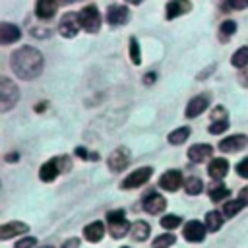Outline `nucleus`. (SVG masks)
<instances>
[{
    "label": "nucleus",
    "mask_w": 248,
    "mask_h": 248,
    "mask_svg": "<svg viewBox=\"0 0 248 248\" xmlns=\"http://www.w3.org/2000/svg\"><path fill=\"white\" fill-rule=\"evenodd\" d=\"M211 120L217 122V120H227V110L223 107H217L211 110Z\"/></svg>",
    "instance_id": "4c0bfd02"
},
{
    "label": "nucleus",
    "mask_w": 248,
    "mask_h": 248,
    "mask_svg": "<svg viewBox=\"0 0 248 248\" xmlns=\"http://www.w3.org/2000/svg\"><path fill=\"white\" fill-rule=\"evenodd\" d=\"M207 172H209V176H211L213 180H221V178H225L227 172H229V161L223 159V157H215V159H211V163L207 165Z\"/></svg>",
    "instance_id": "a211bd4d"
},
{
    "label": "nucleus",
    "mask_w": 248,
    "mask_h": 248,
    "mask_svg": "<svg viewBox=\"0 0 248 248\" xmlns=\"http://www.w3.org/2000/svg\"><path fill=\"white\" fill-rule=\"evenodd\" d=\"M10 66L19 79L29 81V79H35L41 76L43 66H45V58L33 46H19L16 52H12Z\"/></svg>",
    "instance_id": "f257e3e1"
},
{
    "label": "nucleus",
    "mask_w": 248,
    "mask_h": 248,
    "mask_svg": "<svg viewBox=\"0 0 248 248\" xmlns=\"http://www.w3.org/2000/svg\"><path fill=\"white\" fill-rule=\"evenodd\" d=\"M107 223H108V232H110L112 238H122L132 229V223H128L124 209L108 211L107 213Z\"/></svg>",
    "instance_id": "20e7f679"
},
{
    "label": "nucleus",
    "mask_w": 248,
    "mask_h": 248,
    "mask_svg": "<svg viewBox=\"0 0 248 248\" xmlns=\"http://www.w3.org/2000/svg\"><path fill=\"white\" fill-rule=\"evenodd\" d=\"M79 244H81V242H79V238H76V236H74V238H68V240L62 244V248H79Z\"/></svg>",
    "instance_id": "58836bf2"
},
{
    "label": "nucleus",
    "mask_w": 248,
    "mask_h": 248,
    "mask_svg": "<svg viewBox=\"0 0 248 248\" xmlns=\"http://www.w3.org/2000/svg\"><path fill=\"white\" fill-rule=\"evenodd\" d=\"M184 190H186L188 196H198V194H202V190H203V182H202V178H198V176H190V178H186V182H184Z\"/></svg>",
    "instance_id": "393cba45"
},
{
    "label": "nucleus",
    "mask_w": 248,
    "mask_h": 248,
    "mask_svg": "<svg viewBox=\"0 0 248 248\" xmlns=\"http://www.w3.org/2000/svg\"><path fill=\"white\" fill-rule=\"evenodd\" d=\"M205 234H207V227L202 225L200 221H188L182 231V236L188 242H203Z\"/></svg>",
    "instance_id": "1a4fd4ad"
},
{
    "label": "nucleus",
    "mask_w": 248,
    "mask_h": 248,
    "mask_svg": "<svg viewBox=\"0 0 248 248\" xmlns=\"http://www.w3.org/2000/svg\"><path fill=\"white\" fill-rule=\"evenodd\" d=\"M78 19H79L81 29H85L87 33H97L101 27V14H99L97 6H93V4L81 8L78 12Z\"/></svg>",
    "instance_id": "39448f33"
},
{
    "label": "nucleus",
    "mask_w": 248,
    "mask_h": 248,
    "mask_svg": "<svg viewBox=\"0 0 248 248\" xmlns=\"http://www.w3.org/2000/svg\"><path fill=\"white\" fill-rule=\"evenodd\" d=\"M31 35L33 37H48V31L43 27H35V29H31Z\"/></svg>",
    "instance_id": "ea45409f"
},
{
    "label": "nucleus",
    "mask_w": 248,
    "mask_h": 248,
    "mask_svg": "<svg viewBox=\"0 0 248 248\" xmlns=\"http://www.w3.org/2000/svg\"><path fill=\"white\" fill-rule=\"evenodd\" d=\"M229 196H231V190L225 188L223 184H217L215 188L209 190V198H211V202H219V200H225V198H229Z\"/></svg>",
    "instance_id": "c756f323"
},
{
    "label": "nucleus",
    "mask_w": 248,
    "mask_h": 248,
    "mask_svg": "<svg viewBox=\"0 0 248 248\" xmlns=\"http://www.w3.org/2000/svg\"><path fill=\"white\" fill-rule=\"evenodd\" d=\"M211 153H213V147H211L209 143H194V145H190V149H188V159H190L192 163H202V161L209 159Z\"/></svg>",
    "instance_id": "f3484780"
},
{
    "label": "nucleus",
    "mask_w": 248,
    "mask_h": 248,
    "mask_svg": "<svg viewBox=\"0 0 248 248\" xmlns=\"http://www.w3.org/2000/svg\"><path fill=\"white\" fill-rule=\"evenodd\" d=\"M130 19V12L122 4H110L107 10V23L108 25H124Z\"/></svg>",
    "instance_id": "9b49d317"
},
{
    "label": "nucleus",
    "mask_w": 248,
    "mask_h": 248,
    "mask_svg": "<svg viewBox=\"0 0 248 248\" xmlns=\"http://www.w3.org/2000/svg\"><path fill=\"white\" fill-rule=\"evenodd\" d=\"M248 145V136L244 134H232L229 138H223L219 141V149L225 153H232V151H240Z\"/></svg>",
    "instance_id": "f8f14e48"
},
{
    "label": "nucleus",
    "mask_w": 248,
    "mask_h": 248,
    "mask_svg": "<svg viewBox=\"0 0 248 248\" xmlns=\"http://www.w3.org/2000/svg\"><path fill=\"white\" fill-rule=\"evenodd\" d=\"M79 29H81V25H79V19H78V12H66L60 19V23H58L60 35L66 37V39H72V37L78 35Z\"/></svg>",
    "instance_id": "0eeeda50"
},
{
    "label": "nucleus",
    "mask_w": 248,
    "mask_h": 248,
    "mask_svg": "<svg viewBox=\"0 0 248 248\" xmlns=\"http://www.w3.org/2000/svg\"><path fill=\"white\" fill-rule=\"evenodd\" d=\"M153 174V169L151 167H141V169H136L134 172H130L122 182H120V188L122 190H132V188H140L141 184H145Z\"/></svg>",
    "instance_id": "423d86ee"
},
{
    "label": "nucleus",
    "mask_w": 248,
    "mask_h": 248,
    "mask_svg": "<svg viewBox=\"0 0 248 248\" xmlns=\"http://www.w3.org/2000/svg\"><path fill=\"white\" fill-rule=\"evenodd\" d=\"M207 130H209V134H213V136L223 134V132H227V130H229V122H227V120H217V122H211Z\"/></svg>",
    "instance_id": "473e14b6"
},
{
    "label": "nucleus",
    "mask_w": 248,
    "mask_h": 248,
    "mask_svg": "<svg viewBox=\"0 0 248 248\" xmlns=\"http://www.w3.org/2000/svg\"><path fill=\"white\" fill-rule=\"evenodd\" d=\"M70 169H72V163H70L68 157H54V159H50V161L41 165L39 178L43 182H52L60 172H68Z\"/></svg>",
    "instance_id": "f03ea898"
},
{
    "label": "nucleus",
    "mask_w": 248,
    "mask_h": 248,
    "mask_svg": "<svg viewBox=\"0 0 248 248\" xmlns=\"http://www.w3.org/2000/svg\"><path fill=\"white\" fill-rule=\"evenodd\" d=\"M58 6H60V2H54V0H39L35 4V14L39 19H50L56 14Z\"/></svg>",
    "instance_id": "6ab92c4d"
},
{
    "label": "nucleus",
    "mask_w": 248,
    "mask_h": 248,
    "mask_svg": "<svg viewBox=\"0 0 248 248\" xmlns=\"http://www.w3.org/2000/svg\"><path fill=\"white\" fill-rule=\"evenodd\" d=\"M242 207H244V203H242L240 200H231V202H227V203L223 205V215H225V217H234Z\"/></svg>",
    "instance_id": "bb28decb"
},
{
    "label": "nucleus",
    "mask_w": 248,
    "mask_h": 248,
    "mask_svg": "<svg viewBox=\"0 0 248 248\" xmlns=\"http://www.w3.org/2000/svg\"><path fill=\"white\" fill-rule=\"evenodd\" d=\"M141 207H143L147 213L157 215V213H163V211H165L167 200H165L161 194H157V192H149V194H145V198H143V202H141Z\"/></svg>",
    "instance_id": "9d476101"
},
{
    "label": "nucleus",
    "mask_w": 248,
    "mask_h": 248,
    "mask_svg": "<svg viewBox=\"0 0 248 248\" xmlns=\"http://www.w3.org/2000/svg\"><path fill=\"white\" fill-rule=\"evenodd\" d=\"M76 157H79V159H85V161H99V155L97 153H89L85 147H76Z\"/></svg>",
    "instance_id": "72a5a7b5"
},
{
    "label": "nucleus",
    "mask_w": 248,
    "mask_h": 248,
    "mask_svg": "<svg viewBox=\"0 0 248 248\" xmlns=\"http://www.w3.org/2000/svg\"><path fill=\"white\" fill-rule=\"evenodd\" d=\"M238 200H240V202H242L244 205L248 203V186H244V188H242V190L238 192Z\"/></svg>",
    "instance_id": "a19ab883"
},
{
    "label": "nucleus",
    "mask_w": 248,
    "mask_h": 248,
    "mask_svg": "<svg viewBox=\"0 0 248 248\" xmlns=\"http://www.w3.org/2000/svg\"><path fill=\"white\" fill-rule=\"evenodd\" d=\"M130 236H132L134 240L143 242V240L149 236V225H147L145 221H141V219L134 221V223H132V229H130Z\"/></svg>",
    "instance_id": "5701e85b"
},
{
    "label": "nucleus",
    "mask_w": 248,
    "mask_h": 248,
    "mask_svg": "<svg viewBox=\"0 0 248 248\" xmlns=\"http://www.w3.org/2000/svg\"><path fill=\"white\" fill-rule=\"evenodd\" d=\"M151 81H155V74L153 72H147L145 78H143V83H151Z\"/></svg>",
    "instance_id": "37998d69"
},
{
    "label": "nucleus",
    "mask_w": 248,
    "mask_h": 248,
    "mask_svg": "<svg viewBox=\"0 0 248 248\" xmlns=\"http://www.w3.org/2000/svg\"><path fill=\"white\" fill-rule=\"evenodd\" d=\"M223 221H225L223 211L213 209V211H207V215H205V223H203V225L207 227L209 232H217V231L223 227Z\"/></svg>",
    "instance_id": "4be33fe9"
},
{
    "label": "nucleus",
    "mask_w": 248,
    "mask_h": 248,
    "mask_svg": "<svg viewBox=\"0 0 248 248\" xmlns=\"http://www.w3.org/2000/svg\"><path fill=\"white\" fill-rule=\"evenodd\" d=\"M29 231L27 223H21V221H10V223H4L0 227V240H8L12 236H17V234H25Z\"/></svg>",
    "instance_id": "4468645a"
},
{
    "label": "nucleus",
    "mask_w": 248,
    "mask_h": 248,
    "mask_svg": "<svg viewBox=\"0 0 248 248\" xmlns=\"http://www.w3.org/2000/svg\"><path fill=\"white\" fill-rule=\"evenodd\" d=\"M174 242H176V236H174L172 232H165V234L155 236L153 246H155V248H167V246H170V244H174Z\"/></svg>",
    "instance_id": "c85d7f7f"
},
{
    "label": "nucleus",
    "mask_w": 248,
    "mask_h": 248,
    "mask_svg": "<svg viewBox=\"0 0 248 248\" xmlns=\"http://www.w3.org/2000/svg\"><path fill=\"white\" fill-rule=\"evenodd\" d=\"M130 60L134 66L141 64V52H140V45H138L136 37H130Z\"/></svg>",
    "instance_id": "cd10ccee"
},
{
    "label": "nucleus",
    "mask_w": 248,
    "mask_h": 248,
    "mask_svg": "<svg viewBox=\"0 0 248 248\" xmlns=\"http://www.w3.org/2000/svg\"><path fill=\"white\" fill-rule=\"evenodd\" d=\"M41 248H54V246H41Z\"/></svg>",
    "instance_id": "a18cd8bd"
},
{
    "label": "nucleus",
    "mask_w": 248,
    "mask_h": 248,
    "mask_svg": "<svg viewBox=\"0 0 248 248\" xmlns=\"http://www.w3.org/2000/svg\"><path fill=\"white\" fill-rule=\"evenodd\" d=\"M207 107H209V97L207 95H198V97H194V99L188 101V105H186V116L188 118H196Z\"/></svg>",
    "instance_id": "2eb2a0df"
},
{
    "label": "nucleus",
    "mask_w": 248,
    "mask_h": 248,
    "mask_svg": "<svg viewBox=\"0 0 248 248\" xmlns=\"http://www.w3.org/2000/svg\"><path fill=\"white\" fill-rule=\"evenodd\" d=\"M19 39H21V31L17 25L8 23V21L0 23V43L2 45H10V43H16Z\"/></svg>",
    "instance_id": "dca6fc26"
},
{
    "label": "nucleus",
    "mask_w": 248,
    "mask_h": 248,
    "mask_svg": "<svg viewBox=\"0 0 248 248\" xmlns=\"http://www.w3.org/2000/svg\"><path fill=\"white\" fill-rule=\"evenodd\" d=\"M43 108H45V103H39V105H37V112H41Z\"/></svg>",
    "instance_id": "c03bdc74"
},
{
    "label": "nucleus",
    "mask_w": 248,
    "mask_h": 248,
    "mask_svg": "<svg viewBox=\"0 0 248 248\" xmlns=\"http://www.w3.org/2000/svg\"><path fill=\"white\" fill-rule=\"evenodd\" d=\"M219 31H221L223 39H227L229 35H234V31H236V21H232V19H225V21L219 25Z\"/></svg>",
    "instance_id": "2f4dec72"
},
{
    "label": "nucleus",
    "mask_w": 248,
    "mask_h": 248,
    "mask_svg": "<svg viewBox=\"0 0 248 248\" xmlns=\"http://www.w3.org/2000/svg\"><path fill=\"white\" fill-rule=\"evenodd\" d=\"M236 174L238 176H242V178H248V157L246 159H242L240 163H236Z\"/></svg>",
    "instance_id": "e433bc0d"
},
{
    "label": "nucleus",
    "mask_w": 248,
    "mask_h": 248,
    "mask_svg": "<svg viewBox=\"0 0 248 248\" xmlns=\"http://www.w3.org/2000/svg\"><path fill=\"white\" fill-rule=\"evenodd\" d=\"M4 161H6V163H16V161H19V153H8V155L4 157Z\"/></svg>",
    "instance_id": "79ce46f5"
},
{
    "label": "nucleus",
    "mask_w": 248,
    "mask_h": 248,
    "mask_svg": "<svg viewBox=\"0 0 248 248\" xmlns=\"http://www.w3.org/2000/svg\"><path fill=\"white\" fill-rule=\"evenodd\" d=\"M128 161H130V151H128L126 147H116V149L108 155L107 165H108V169H110L112 172H120V170L126 169Z\"/></svg>",
    "instance_id": "6e6552de"
},
{
    "label": "nucleus",
    "mask_w": 248,
    "mask_h": 248,
    "mask_svg": "<svg viewBox=\"0 0 248 248\" xmlns=\"http://www.w3.org/2000/svg\"><path fill=\"white\" fill-rule=\"evenodd\" d=\"M221 8H225V10H246L248 8V0H232V2H223L221 4Z\"/></svg>",
    "instance_id": "f704fd0d"
},
{
    "label": "nucleus",
    "mask_w": 248,
    "mask_h": 248,
    "mask_svg": "<svg viewBox=\"0 0 248 248\" xmlns=\"http://www.w3.org/2000/svg\"><path fill=\"white\" fill-rule=\"evenodd\" d=\"M17 101H19V87L12 79L2 76L0 78V110L8 112L12 107H16Z\"/></svg>",
    "instance_id": "7ed1b4c3"
},
{
    "label": "nucleus",
    "mask_w": 248,
    "mask_h": 248,
    "mask_svg": "<svg viewBox=\"0 0 248 248\" xmlns=\"http://www.w3.org/2000/svg\"><path fill=\"white\" fill-rule=\"evenodd\" d=\"M35 246H37V238L35 236H25V238L17 240L14 248H35Z\"/></svg>",
    "instance_id": "c9c22d12"
},
{
    "label": "nucleus",
    "mask_w": 248,
    "mask_h": 248,
    "mask_svg": "<svg viewBox=\"0 0 248 248\" xmlns=\"http://www.w3.org/2000/svg\"><path fill=\"white\" fill-rule=\"evenodd\" d=\"M231 64L236 66V68H244V66H248V46H240V48L232 54Z\"/></svg>",
    "instance_id": "a878e982"
},
{
    "label": "nucleus",
    "mask_w": 248,
    "mask_h": 248,
    "mask_svg": "<svg viewBox=\"0 0 248 248\" xmlns=\"http://www.w3.org/2000/svg\"><path fill=\"white\" fill-rule=\"evenodd\" d=\"M180 223H182V219H180L178 215H165V217H161V227L167 229V231L176 229Z\"/></svg>",
    "instance_id": "7c9ffc66"
},
{
    "label": "nucleus",
    "mask_w": 248,
    "mask_h": 248,
    "mask_svg": "<svg viewBox=\"0 0 248 248\" xmlns=\"http://www.w3.org/2000/svg\"><path fill=\"white\" fill-rule=\"evenodd\" d=\"M182 184H184V178H182V172L180 170H167L159 178V186L163 190H167V192H176Z\"/></svg>",
    "instance_id": "ddd939ff"
},
{
    "label": "nucleus",
    "mask_w": 248,
    "mask_h": 248,
    "mask_svg": "<svg viewBox=\"0 0 248 248\" xmlns=\"http://www.w3.org/2000/svg\"><path fill=\"white\" fill-rule=\"evenodd\" d=\"M122 248H128V246H122Z\"/></svg>",
    "instance_id": "49530a36"
},
{
    "label": "nucleus",
    "mask_w": 248,
    "mask_h": 248,
    "mask_svg": "<svg viewBox=\"0 0 248 248\" xmlns=\"http://www.w3.org/2000/svg\"><path fill=\"white\" fill-rule=\"evenodd\" d=\"M83 236H85V240H89V242H99V240L105 236V225H103L101 221H93V223L85 225Z\"/></svg>",
    "instance_id": "aec40b11"
},
{
    "label": "nucleus",
    "mask_w": 248,
    "mask_h": 248,
    "mask_svg": "<svg viewBox=\"0 0 248 248\" xmlns=\"http://www.w3.org/2000/svg\"><path fill=\"white\" fill-rule=\"evenodd\" d=\"M192 4L190 2H180V0H172L167 4V19H174L186 12H190Z\"/></svg>",
    "instance_id": "412c9836"
},
{
    "label": "nucleus",
    "mask_w": 248,
    "mask_h": 248,
    "mask_svg": "<svg viewBox=\"0 0 248 248\" xmlns=\"http://www.w3.org/2000/svg\"><path fill=\"white\" fill-rule=\"evenodd\" d=\"M188 136H190V128H188V126H182V128L172 130L167 140H169V143H172V145H180V143H184V141L188 140Z\"/></svg>",
    "instance_id": "b1692460"
}]
</instances>
